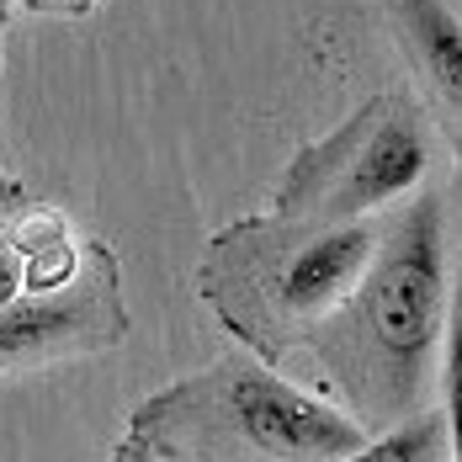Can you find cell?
<instances>
[{"instance_id":"cell-1","label":"cell","mask_w":462,"mask_h":462,"mask_svg":"<svg viewBox=\"0 0 462 462\" xmlns=\"http://www.w3.org/2000/svg\"><path fill=\"white\" fill-rule=\"evenodd\" d=\"M452 324V245L447 202L420 191L388 224H377L367 272L356 277L346 309L309 340L319 367L351 399V415L404 420L430 388L436 356L447 351Z\"/></svg>"},{"instance_id":"cell-9","label":"cell","mask_w":462,"mask_h":462,"mask_svg":"<svg viewBox=\"0 0 462 462\" xmlns=\"http://www.w3.org/2000/svg\"><path fill=\"white\" fill-rule=\"evenodd\" d=\"M32 11V16H64V22H80V16H96L106 0H11V11Z\"/></svg>"},{"instance_id":"cell-2","label":"cell","mask_w":462,"mask_h":462,"mask_svg":"<svg viewBox=\"0 0 462 462\" xmlns=\"http://www.w3.org/2000/svg\"><path fill=\"white\" fill-rule=\"evenodd\" d=\"M377 224H298L277 213H250L208 239L197 266V292L213 319L245 351L277 362L282 351L309 346L351 298L367 272Z\"/></svg>"},{"instance_id":"cell-10","label":"cell","mask_w":462,"mask_h":462,"mask_svg":"<svg viewBox=\"0 0 462 462\" xmlns=\"http://www.w3.org/2000/svg\"><path fill=\"white\" fill-rule=\"evenodd\" d=\"M160 452H165V447H160V441H154L149 430L128 425V430H123V441H117V447L106 452V462H154Z\"/></svg>"},{"instance_id":"cell-8","label":"cell","mask_w":462,"mask_h":462,"mask_svg":"<svg viewBox=\"0 0 462 462\" xmlns=\"http://www.w3.org/2000/svg\"><path fill=\"white\" fill-rule=\"evenodd\" d=\"M22 292H27V261H22V250H16L11 229L0 224V314H5Z\"/></svg>"},{"instance_id":"cell-11","label":"cell","mask_w":462,"mask_h":462,"mask_svg":"<svg viewBox=\"0 0 462 462\" xmlns=\"http://www.w3.org/2000/svg\"><path fill=\"white\" fill-rule=\"evenodd\" d=\"M27 202H32V186L22 181V176H11V171H0V218L22 213Z\"/></svg>"},{"instance_id":"cell-7","label":"cell","mask_w":462,"mask_h":462,"mask_svg":"<svg viewBox=\"0 0 462 462\" xmlns=\"http://www.w3.org/2000/svg\"><path fill=\"white\" fill-rule=\"evenodd\" d=\"M335 462H452V415H447V404L415 410Z\"/></svg>"},{"instance_id":"cell-6","label":"cell","mask_w":462,"mask_h":462,"mask_svg":"<svg viewBox=\"0 0 462 462\" xmlns=\"http://www.w3.org/2000/svg\"><path fill=\"white\" fill-rule=\"evenodd\" d=\"M399 43L420 69L430 101L441 106L447 123L462 112V11L457 0H388Z\"/></svg>"},{"instance_id":"cell-12","label":"cell","mask_w":462,"mask_h":462,"mask_svg":"<svg viewBox=\"0 0 462 462\" xmlns=\"http://www.w3.org/2000/svg\"><path fill=\"white\" fill-rule=\"evenodd\" d=\"M5 22H11V0H0V64H5Z\"/></svg>"},{"instance_id":"cell-4","label":"cell","mask_w":462,"mask_h":462,"mask_svg":"<svg viewBox=\"0 0 462 462\" xmlns=\"http://www.w3.org/2000/svg\"><path fill=\"white\" fill-rule=\"evenodd\" d=\"M436 143L415 96H372L340 128L309 139L282 165L272 213L298 224H362L415 197L430 176Z\"/></svg>"},{"instance_id":"cell-3","label":"cell","mask_w":462,"mask_h":462,"mask_svg":"<svg viewBox=\"0 0 462 462\" xmlns=\"http://www.w3.org/2000/svg\"><path fill=\"white\" fill-rule=\"evenodd\" d=\"M128 425L149 430L165 452L186 430H208L261 462H335L367 441V425L351 410L282 377L255 351H234L208 372L181 377L139 404Z\"/></svg>"},{"instance_id":"cell-13","label":"cell","mask_w":462,"mask_h":462,"mask_svg":"<svg viewBox=\"0 0 462 462\" xmlns=\"http://www.w3.org/2000/svg\"><path fill=\"white\" fill-rule=\"evenodd\" d=\"M154 462H171V452H160V457H154Z\"/></svg>"},{"instance_id":"cell-5","label":"cell","mask_w":462,"mask_h":462,"mask_svg":"<svg viewBox=\"0 0 462 462\" xmlns=\"http://www.w3.org/2000/svg\"><path fill=\"white\" fill-rule=\"evenodd\" d=\"M128 303H123V266L117 255L86 239L80 272L48 292H22L0 314V372L53 367L69 356H96L128 340Z\"/></svg>"}]
</instances>
